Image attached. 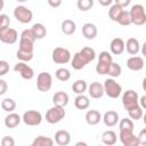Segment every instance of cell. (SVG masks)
<instances>
[{
  "label": "cell",
  "mask_w": 146,
  "mask_h": 146,
  "mask_svg": "<svg viewBox=\"0 0 146 146\" xmlns=\"http://www.w3.org/2000/svg\"><path fill=\"white\" fill-rule=\"evenodd\" d=\"M65 110L63 106H58L55 105L51 108H49L46 113V121L50 124H56L58 122H60L64 117H65Z\"/></svg>",
  "instance_id": "6da1fadb"
},
{
  "label": "cell",
  "mask_w": 146,
  "mask_h": 146,
  "mask_svg": "<svg viewBox=\"0 0 146 146\" xmlns=\"http://www.w3.org/2000/svg\"><path fill=\"white\" fill-rule=\"evenodd\" d=\"M122 104H123V107L124 110L128 112L137 106H139V97H138V94L130 89V90H127L124 91L123 96H122Z\"/></svg>",
  "instance_id": "7a4b0ae2"
},
{
  "label": "cell",
  "mask_w": 146,
  "mask_h": 146,
  "mask_svg": "<svg viewBox=\"0 0 146 146\" xmlns=\"http://www.w3.org/2000/svg\"><path fill=\"white\" fill-rule=\"evenodd\" d=\"M130 15H131V21L132 24L135 25H144L146 23V11L143 5H133L132 8L130 9Z\"/></svg>",
  "instance_id": "3957f363"
},
{
  "label": "cell",
  "mask_w": 146,
  "mask_h": 146,
  "mask_svg": "<svg viewBox=\"0 0 146 146\" xmlns=\"http://www.w3.org/2000/svg\"><path fill=\"white\" fill-rule=\"evenodd\" d=\"M104 90L110 98H117L122 92V87L113 78H110L104 82Z\"/></svg>",
  "instance_id": "277c9868"
},
{
  "label": "cell",
  "mask_w": 146,
  "mask_h": 146,
  "mask_svg": "<svg viewBox=\"0 0 146 146\" xmlns=\"http://www.w3.org/2000/svg\"><path fill=\"white\" fill-rule=\"evenodd\" d=\"M52 86V76L48 72H41L36 76V88L41 92L49 91Z\"/></svg>",
  "instance_id": "5b68a950"
},
{
  "label": "cell",
  "mask_w": 146,
  "mask_h": 146,
  "mask_svg": "<svg viewBox=\"0 0 146 146\" xmlns=\"http://www.w3.org/2000/svg\"><path fill=\"white\" fill-rule=\"evenodd\" d=\"M14 16L15 18L22 23V24H27L32 21L33 18V13L25 6H17L14 9Z\"/></svg>",
  "instance_id": "8992f818"
},
{
  "label": "cell",
  "mask_w": 146,
  "mask_h": 146,
  "mask_svg": "<svg viewBox=\"0 0 146 146\" xmlns=\"http://www.w3.org/2000/svg\"><path fill=\"white\" fill-rule=\"evenodd\" d=\"M51 58L56 64H66L71 60V52L66 48L57 47L52 50Z\"/></svg>",
  "instance_id": "52a82bcc"
},
{
  "label": "cell",
  "mask_w": 146,
  "mask_h": 146,
  "mask_svg": "<svg viewBox=\"0 0 146 146\" xmlns=\"http://www.w3.org/2000/svg\"><path fill=\"white\" fill-rule=\"evenodd\" d=\"M23 122L26 124V125H31V127H34V125H39L42 121V115L39 111H34V110H30V111H26L24 114H23V117H22Z\"/></svg>",
  "instance_id": "ba28073f"
},
{
  "label": "cell",
  "mask_w": 146,
  "mask_h": 146,
  "mask_svg": "<svg viewBox=\"0 0 146 146\" xmlns=\"http://www.w3.org/2000/svg\"><path fill=\"white\" fill-rule=\"evenodd\" d=\"M120 140L123 146H138V137L133 133V130H120Z\"/></svg>",
  "instance_id": "9c48e42d"
},
{
  "label": "cell",
  "mask_w": 146,
  "mask_h": 146,
  "mask_svg": "<svg viewBox=\"0 0 146 146\" xmlns=\"http://www.w3.org/2000/svg\"><path fill=\"white\" fill-rule=\"evenodd\" d=\"M18 39V33L15 29H5L0 30V41L7 44H14Z\"/></svg>",
  "instance_id": "30bf717a"
},
{
  "label": "cell",
  "mask_w": 146,
  "mask_h": 146,
  "mask_svg": "<svg viewBox=\"0 0 146 146\" xmlns=\"http://www.w3.org/2000/svg\"><path fill=\"white\" fill-rule=\"evenodd\" d=\"M14 71L19 73V75L25 80H31L34 76V71L31 66L25 64V62H19L14 66Z\"/></svg>",
  "instance_id": "8fae6325"
},
{
  "label": "cell",
  "mask_w": 146,
  "mask_h": 146,
  "mask_svg": "<svg viewBox=\"0 0 146 146\" xmlns=\"http://www.w3.org/2000/svg\"><path fill=\"white\" fill-rule=\"evenodd\" d=\"M88 94L91 98H95V99L102 98L103 95L105 94L104 84H102L100 82H91L90 86L88 87Z\"/></svg>",
  "instance_id": "7c38bea8"
},
{
  "label": "cell",
  "mask_w": 146,
  "mask_h": 146,
  "mask_svg": "<svg viewBox=\"0 0 146 146\" xmlns=\"http://www.w3.org/2000/svg\"><path fill=\"white\" fill-rule=\"evenodd\" d=\"M110 49H111V52L112 54H114V55H121L125 50V42L121 38H115V39H113L111 41Z\"/></svg>",
  "instance_id": "4fadbf2b"
},
{
  "label": "cell",
  "mask_w": 146,
  "mask_h": 146,
  "mask_svg": "<svg viewBox=\"0 0 146 146\" xmlns=\"http://www.w3.org/2000/svg\"><path fill=\"white\" fill-rule=\"evenodd\" d=\"M144 58L140 56H132L128 58L127 60V66L131 71H140L144 67Z\"/></svg>",
  "instance_id": "5bb4252c"
},
{
  "label": "cell",
  "mask_w": 146,
  "mask_h": 146,
  "mask_svg": "<svg viewBox=\"0 0 146 146\" xmlns=\"http://www.w3.org/2000/svg\"><path fill=\"white\" fill-rule=\"evenodd\" d=\"M55 143L59 146H66L71 143V135L66 130H58L55 133Z\"/></svg>",
  "instance_id": "9a60e30c"
},
{
  "label": "cell",
  "mask_w": 146,
  "mask_h": 146,
  "mask_svg": "<svg viewBox=\"0 0 146 146\" xmlns=\"http://www.w3.org/2000/svg\"><path fill=\"white\" fill-rule=\"evenodd\" d=\"M103 121L106 127L112 128L119 123V114L115 111H107L103 115Z\"/></svg>",
  "instance_id": "2e32d148"
},
{
  "label": "cell",
  "mask_w": 146,
  "mask_h": 146,
  "mask_svg": "<svg viewBox=\"0 0 146 146\" xmlns=\"http://www.w3.org/2000/svg\"><path fill=\"white\" fill-rule=\"evenodd\" d=\"M97 26L92 23H86L82 26V34L86 39L88 40H92L97 36Z\"/></svg>",
  "instance_id": "e0dca14e"
},
{
  "label": "cell",
  "mask_w": 146,
  "mask_h": 146,
  "mask_svg": "<svg viewBox=\"0 0 146 146\" xmlns=\"http://www.w3.org/2000/svg\"><path fill=\"white\" fill-rule=\"evenodd\" d=\"M102 120V114L97 110H89L86 113V122L90 125H96L100 122Z\"/></svg>",
  "instance_id": "ac0fdd59"
},
{
  "label": "cell",
  "mask_w": 146,
  "mask_h": 146,
  "mask_svg": "<svg viewBox=\"0 0 146 146\" xmlns=\"http://www.w3.org/2000/svg\"><path fill=\"white\" fill-rule=\"evenodd\" d=\"M21 120H22V117L17 113L11 112L5 117V125L9 129H14L21 123Z\"/></svg>",
  "instance_id": "d6986e66"
},
{
  "label": "cell",
  "mask_w": 146,
  "mask_h": 146,
  "mask_svg": "<svg viewBox=\"0 0 146 146\" xmlns=\"http://www.w3.org/2000/svg\"><path fill=\"white\" fill-rule=\"evenodd\" d=\"M102 141L105 144V145H108V146H113L116 144L117 141V135L115 131L113 130H106L103 132L102 135Z\"/></svg>",
  "instance_id": "ffe728a7"
},
{
  "label": "cell",
  "mask_w": 146,
  "mask_h": 146,
  "mask_svg": "<svg viewBox=\"0 0 146 146\" xmlns=\"http://www.w3.org/2000/svg\"><path fill=\"white\" fill-rule=\"evenodd\" d=\"M52 102H54V105L65 107L68 104V95L65 91H57L52 96Z\"/></svg>",
  "instance_id": "44dd1931"
},
{
  "label": "cell",
  "mask_w": 146,
  "mask_h": 146,
  "mask_svg": "<svg viewBox=\"0 0 146 146\" xmlns=\"http://www.w3.org/2000/svg\"><path fill=\"white\" fill-rule=\"evenodd\" d=\"M125 50L130 54V55H136L138 54V51L140 50V44L139 41L135 38H129L125 42Z\"/></svg>",
  "instance_id": "7402d4cb"
},
{
  "label": "cell",
  "mask_w": 146,
  "mask_h": 146,
  "mask_svg": "<svg viewBox=\"0 0 146 146\" xmlns=\"http://www.w3.org/2000/svg\"><path fill=\"white\" fill-rule=\"evenodd\" d=\"M74 106L78 110H87L90 106V100L87 96H84L83 94L78 95L74 99Z\"/></svg>",
  "instance_id": "603a6c76"
},
{
  "label": "cell",
  "mask_w": 146,
  "mask_h": 146,
  "mask_svg": "<svg viewBox=\"0 0 146 146\" xmlns=\"http://www.w3.org/2000/svg\"><path fill=\"white\" fill-rule=\"evenodd\" d=\"M76 30V25L72 19H65L62 23V32L66 35H72Z\"/></svg>",
  "instance_id": "cb8c5ba5"
},
{
  "label": "cell",
  "mask_w": 146,
  "mask_h": 146,
  "mask_svg": "<svg viewBox=\"0 0 146 146\" xmlns=\"http://www.w3.org/2000/svg\"><path fill=\"white\" fill-rule=\"evenodd\" d=\"M87 64H88V63L84 60V58L81 56L80 52L74 54L73 59L71 60V66H72L74 70H81V68H83Z\"/></svg>",
  "instance_id": "d4e9b609"
},
{
  "label": "cell",
  "mask_w": 146,
  "mask_h": 146,
  "mask_svg": "<svg viewBox=\"0 0 146 146\" xmlns=\"http://www.w3.org/2000/svg\"><path fill=\"white\" fill-rule=\"evenodd\" d=\"M31 30H32L34 36H35L36 39H39V40H40V39H43V38L46 36V34H47V30H46L44 25L41 24V23H35V24H33V26L31 27Z\"/></svg>",
  "instance_id": "484cf974"
},
{
  "label": "cell",
  "mask_w": 146,
  "mask_h": 146,
  "mask_svg": "<svg viewBox=\"0 0 146 146\" xmlns=\"http://www.w3.org/2000/svg\"><path fill=\"white\" fill-rule=\"evenodd\" d=\"M88 89V86H87V82L84 80H76L75 82H73L72 84V90L73 92H75L76 95H81V94H84Z\"/></svg>",
  "instance_id": "4316f807"
},
{
  "label": "cell",
  "mask_w": 146,
  "mask_h": 146,
  "mask_svg": "<svg viewBox=\"0 0 146 146\" xmlns=\"http://www.w3.org/2000/svg\"><path fill=\"white\" fill-rule=\"evenodd\" d=\"M79 52L81 54V56L84 58V60H86L87 63H90V62H92V60L96 58V52H95V50H94L92 48H90V47H83Z\"/></svg>",
  "instance_id": "83f0119b"
},
{
  "label": "cell",
  "mask_w": 146,
  "mask_h": 146,
  "mask_svg": "<svg viewBox=\"0 0 146 146\" xmlns=\"http://www.w3.org/2000/svg\"><path fill=\"white\" fill-rule=\"evenodd\" d=\"M33 146H52L54 140L50 137H44V136H38L34 138L32 141Z\"/></svg>",
  "instance_id": "f1b7e54d"
},
{
  "label": "cell",
  "mask_w": 146,
  "mask_h": 146,
  "mask_svg": "<svg viewBox=\"0 0 146 146\" xmlns=\"http://www.w3.org/2000/svg\"><path fill=\"white\" fill-rule=\"evenodd\" d=\"M1 108L5 111V112H8V113H11L15 111L16 108V102L11 98H5L2 99L1 102Z\"/></svg>",
  "instance_id": "f546056e"
},
{
  "label": "cell",
  "mask_w": 146,
  "mask_h": 146,
  "mask_svg": "<svg viewBox=\"0 0 146 146\" xmlns=\"http://www.w3.org/2000/svg\"><path fill=\"white\" fill-rule=\"evenodd\" d=\"M113 62H105V60H98V64L96 65V72L99 75H104L108 73L110 66Z\"/></svg>",
  "instance_id": "4dcf8cb0"
},
{
  "label": "cell",
  "mask_w": 146,
  "mask_h": 146,
  "mask_svg": "<svg viewBox=\"0 0 146 146\" xmlns=\"http://www.w3.org/2000/svg\"><path fill=\"white\" fill-rule=\"evenodd\" d=\"M122 10H123V8H122L121 6L114 3L113 6H111V8H110V10H108V17H110L112 21L116 22L117 18H119V16H120V14L122 13Z\"/></svg>",
  "instance_id": "1f68e13d"
},
{
  "label": "cell",
  "mask_w": 146,
  "mask_h": 146,
  "mask_svg": "<svg viewBox=\"0 0 146 146\" xmlns=\"http://www.w3.org/2000/svg\"><path fill=\"white\" fill-rule=\"evenodd\" d=\"M119 24H121V25H124V26H127V25H130L131 23H132V21H131V15H130V11H127V10H122V13L120 14V16H119V18H117V21H116Z\"/></svg>",
  "instance_id": "d6a6232c"
},
{
  "label": "cell",
  "mask_w": 146,
  "mask_h": 146,
  "mask_svg": "<svg viewBox=\"0 0 146 146\" xmlns=\"http://www.w3.org/2000/svg\"><path fill=\"white\" fill-rule=\"evenodd\" d=\"M33 48H34V41H31L25 38H19V48L18 49L33 52Z\"/></svg>",
  "instance_id": "836d02e7"
},
{
  "label": "cell",
  "mask_w": 146,
  "mask_h": 146,
  "mask_svg": "<svg viewBox=\"0 0 146 146\" xmlns=\"http://www.w3.org/2000/svg\"><path fill=\"white\" fill-rule=\"evenodd\" d=\"M55 75H56V78L59 80V81H67V80H70V78H71V73H70V71L67 70V68H65V67H60V68H58L56 72H55Z\"/></svg>",
  "instance_id": "e575fe53"
},
{
  "label": "cell",
  "mask_w": 146,
  "mask_h": 146,
  "mask_svg": "<svg viewBox=\"0 0 146 146\" xmlns=\"http://www.w3.org/2000/svg\"><path fill=\"white\" fill-rule=\"evenodd\" d=\"M16 56H17V58L21 62H30L33 58V52L32 51H25V50L18 49L17 52H16Z\"/></svg>",
  "instance_id": "d590c367"
},
{
  "label": "cell",
  "mask_w": 146,
  "mask_h": 146,
  "mask_svg": "<svg viewBox=\"0 0 146 146\" xmlns=\"http://www.w3.org/2000/svg\"><path fill=\"white\" fill-rule=\"evenodd\" d=\"M121 72H122V68H121V66L117 64V63H112L111 64V66H110V70H108V75L111 76V78H117V76H120L121 75Z\"/></svg>",
  "instance_id": "8d00e7d4"
},
{
  "label": "cell",
  "mask_w": 146,
  "mask_h": 146,
  "mask_svg": "<svg viewBox=\"0 0 146 146\" xmlns=\"http://www.w3.org/2000/svg\"><path fill=\"white\" fill-rule=\"evenodd\" d=\"M76 6L81 11H88L92 8L94 0H78Z\"/></svg>",
  "instance_id": "74e56055"
},
{
  "label": "cell",
  "mask_w": 146,
  "mask_h": 146,
  "mask_svg": "<svg viewBox=\"0 0 146 146\" xmlns=\"http://www.w3.org/2000/svg\"><path fill=\"white\" fill-rule=\"evenodd\" d=\"M128 114H129L130 119L136 120V121H138L139 119H141V117H143V115H144L141 106H137V107H135V108H132V110L128 111Z\"/></svg>",
  "instance_id": "f35d334b"
},
{
  "label": "cell",
  "mask_w": 146,
  "mask_h": 146,
  "mask_svg": "<svg viewBox=\"0 0 146 146\" xmlns=\"http://www.w3.org/2000/svg\"><path fill=\"white\" fill-rule=\"evenodd\" d=\"M119 128L120 130H133L135 125H133L132 119H128V117L122 119L119 123Z\"/></svg>",
  "instance_id": "ab89813d"
},
{
  "label": "cell",
  "mask_w": 146,
  "mask_h": 146,
  "mask_svg": "<svg viewBox=\"0 0 146 146\" xmlns=\"http://www.w3.org/2000/svg\"><path fill=\"white\" fill-rule=\"evenodd\" d=\"M10 24V19L6 14H1L0 15V30H5L8 29Z\"/></svg>",
  "instance_id": "60d3db41"
},
{
  "label": "cell",
  "mask_w": 146,
  "mask_h": 146,
  "mask_svg": "<svg viewBox=\"0 0 146 146\" xmlns=\"http://www.w3.org/2000/svg\"><path fill=\"white\" fill-rule=\"evenodd\" d=\"M9 71V64L6 60H0V76H3Z\"/></svg>",
  "instance_id": "b9f144b4"
},
{
  "label": "cell",
  "mask_w": 146,
  "mask_h": 146,
  "mask_svg": "<svg viewBox=\"0 0 146 146\" xmlns=\"http://www.w3.org/2000/svg\"><path fill=\"white\" fill-rule=\"evenodd\" d=\"M138 137V141H139V145L141 146H146V128L141 129L139 135L137 136Z\"/></svg>",
  "instance_id": "7bdbcfd3"
},
{
  "label": "cell",
  "mask_w": 146,
  "mask_h": 146,
  "mask_svg": "<svg viewBox=\"0 0 146 146\" xmlns=\"http://www.w3.org/2000/svg\"><path fill=\"white\" fill-rule=\"evenodd\" d=\"M1 145L2 146H14L15 145V140L13 137L10 136H5L2 139H1Z\"/></svg>",
  "instance_id": "ee69618b"
},
{
  "label": "cell",
  "mask_w": 146,
  "mask_h": 146,
  "mask_svg": "<svg viewBox=\"0 0 146 146\" xmlns=\"http://www.w3.org/2000/svg\"><path fill=\"white\" fill-rule=\"evenodd\" d=\"M7 89H8V86H7V82L3 80V79H0V95H5L7 92Z\"/></svg>",
  "instance_id": "f6af8a7d"
},
{
  "label": "cell",
  "mask_w": 146,
  "mask_h": 146,
  "mask_svg": "<svg viewBox=\"0 0 146 146\" xmlns=\"http://www.w3.org/2000/svg\"><path fill=\"white\" fill-rule=\"evenodd\" d=\"M47 1H48V5H49L50 7L57 8V7H59V6L62 5V1H63V0H47Z\"/></svg>",
  "instance_id": "bcb514c9"
},
{
  "label": "cell",
  "mask_w": 146,
  "mask_h": 146,
  "mask_svg": "<svg viewBox=\"0 0 146 146\" xmlns=\"http://www.w3.org/2000/svg\"><path fill=\"white\" fill-rule=\"evenodd\" d=\"M115 1V3L116 5H119V6H121L122 8H124V7H127L130 2H131V0H114Z\"/></svg>",
  "instance_id": "7dc6e473"
},
{
  "label": "cell",
  "mask_w": 146,
  "mask_h": 146,
  "mask_svg": "<svg viewBox=\"0 0 146 146\" xmlns=\"http://www.w3.org/2000/svg\"><path fill=\"white\" fill-rule=\"evenodd\" d=\"M113 1H114V0H98V2H99L102 6H104V7L110 6V5H111Z\"/></svg>",
  "instance_id": "c3c4849f"
},
{
  "label": "cell",
  "mask_w": 146,
  "mask_h": 146,
  "mask_svg": "<svg viewBox=\"0 0 146 146\" xmlns=\"http://www.w3.org/2000/svg\"><path fill=\"white\" fill-rule=\"evenodd\" d=\"M139 103H140L141 108H143V110H146V95H145V96H143V97L140 98Z\"/></svg>",
  "instance_id": "681fc988"
},
{
  "label": "cell",
  "mask_w": 146,
  "mask_h": 146,
  "mask_svg": "<svg viewBox=\"0 0 146 146\" xmlns=\"http://www.w3.org/2000/svg\"><path fill=\"white\" fill-rule=\"evenodd\" d=\"M141 54L144 55V57H146V41L143 43L141 46Z\"/></svg>",
  "instance_id": "f907efd6"
},
{
  "label": "cell",
  "mask_w": 146,
  "mask_h": 146,
  "mask_svg": "<svg viewBox=\"0 0 146 146\" xmlns=\"http://www.w3.org/2000/svg\"><path fill=\"white\" fill-rule=\"evenodd\" d=\"M143 89H144V91L146 92V78L143 80Z\"/></svg>",
  "instance_id": "816d5d0a"
},
{
  "label": "cell",
  "mask_w": 146,
  "mask_h": 146,
  "mask_svg": "<svg viewBox=\"0 0 146 146\" xmlns=\"http://www.w3.org/2000/svg\"><path fill=\"white\" fill-rule=\"evenodd\" d=\"M75 145H76V146H80V145H82V146H87V143H83V141H79V143H76Z\"/></svg>",
  "instance_id": "f5cc1de1"
},
{
  "label": "cell",
  "mask_w": 146,
  "mask_h": 146,
  "mask_svg": "<svg viewBox=\"0 0 146 146\" xmlns=\"http://www.w3.org/2000/svg\"><path fill=\"white\" fill-rule=\"evenodd\" d=\"M143 119H144V123L146 124V113H145V114L143 115Z\"/></svg>",
  "instance_id": "db71d44e"
},
{
  "label": "cell",
  "mask_w": 146,
  "mask_h": 146,
  "mask_svg": "<svg viewBox=\"0 0 146 146\" xmlns=\"http://www.w3.org/2000/svg\"><path fill=\"white\" fill-rule=\"evenodd\" d=\"M16 1H18V2H26L27 0H16Z\"/></svg>",
  "instance_id": "11a10c76"
}]
</instances>
